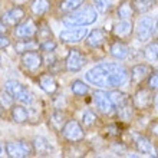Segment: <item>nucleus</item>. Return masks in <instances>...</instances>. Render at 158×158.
Here are the masks:
<instances>
[{"label":"nucleus","mask_w":158,"mask_h":158,"mask_svg":"<svg viewBox=\"0 0 158 158\" xmlns=\"http://www.w3.org/2000/svg\"><path fill=\"white\" fill-rule=\"evenodd\" d=\"M109 53L112 55L115 59L124 60V59L128 58V55H129V48L125 45L124 42L115 40L114 43H111V48H109Z\"/></svg>","instance_id":"nucleus-22"},{"label":"nucleus","mask_w":158,"mask_h":158,"mask_svg":"<svg viewBox=\"0 0 158 158\" xmlns=\"http://www.w3.org/2000/svg\"><path fill=\"white\" fill-rule=\"evenodd\" d=\"M36 30H38V23L35 22V19L27 17V19H23L20 23H17L15 26V36L17 39L35 38Z\"/></svg>","instance_id":"nucleus-9"},{"label":"nucleus","mask_w":158,"mask_h":158,"mask_svg":"<svg viewBox=\"0 0 158 158\" xmlns=\"http://www.w3.org/2000/svg\"><path fill=\"white\" fill-rule=\"evenodd\" d=\"M134 32V25L131 19H125V20H119L117 25L114 26V35L118 39H128Z\"/></svg>","instance_id":"nucleus-16"},{"label":"nucleus","mask_w":158,"mask_h":158,"mask_svg":"<svg viewBox=\"0 0 158 158\" xmlns=\"http://www.w3.org/2000/svg\"><path fill=\"white\" fill-rule=\"evenodd\" d=\"M0 154H2V145H0Z\"/></svg>","instance_id":"nucleus-40"},{"label":"nucleus","mask_w":158,"mask_h":158,"mask_svg":"<svg viewBox=\"0 0 158 158\" xmlns=\"http://www.w3.org/2000/svg\"><path fill=\"white\" fill-rule=\"evenodd\" d=\"M144 56L148 62H157L158 59V43L157 40L151 42L148 45L145 46V49H144Z\"/></svg>","instance_id":"nucleus-29"},{"label":"nucleus","mask_w":158,"mask_h":158,"mask_svg":"<svg viewBox=\"0 0 158 158\" xmlns=\"http://www.w3.org/2000/svg\"><path fill=\"white\" fill-rule=\"evenodd\" d=\"M39 86L49 95H53L55 92L59 89L58 81L52 73H42L39 76Z\"/></svg>","instance_id":"nucleus-17"},{"label":"nucleus","mask_w":158,"mask_h":158,"mask_svg":"<svg viewBox=\"0 0 158 158\" xmlns=\"http://www.w3.org/2000/svg\"><path fill=\"white\" fill-rule=\"evenodd\" d=\"M50 6H52L50 0H32L30 2V12L33 16H45L50 10Z\"/></svg>","instance_id":"nucleus-21"},{"label":"nucleus","mask_w":158,"mask_h":158,"mask_svg":"<svg viewBox=\"0 0 158 158\" xmlns=\"http://www.w3.org/2000/svg\"><path fill=\"white\" fill-rule=\"evenodd\" d=\"M6 29H7V27H6V26L2 23V20H0V33H4V32H6Z\"/></svg>","instance_id":"nucleus-39"},{"label":"nucleus","mask_w":158,"mask_h":158,"mask_svg":"<svg viewBox=\"0 0 158 158\" xmlns=\"http://www.w3.org/2000/svg\"><path fill=\"white\" fill-rule=\"evenodd\" d=\"M65 122H66V115L63 112H60V111H55L49 118V125L55 131H60L62 127L65 125Z\"/></svg>","instance_id":"nucleus-27"},{"label":"nucleus","mask_w":158,"mask_h":158,"mask_svg":"<svg viewBox=\"0 0 158 158\" xmlns=\"http://www.w3.org/2000/svg\"><path fill=\"white\" fill-rule=\"evenodd\" d=\"M88 35V27L85 26H73L69 27L66 30H62L59 33V39L65 43H79L85 39V36Z\"/></svg>","instance_id":"nucleus-11"},{"label":"nucleus","mask_w":158,"mask_h":158,"mask_svg":"<svg viewBox=\"0 0 158 158\" xmlns=\"http://www.w3.org/2000/svg\"><path fill=\"white\" fill-rule=\"evenodd\" d=\"M56 48H58V43H56L53 39H48V40L40 42V43H39V49H42L43 52H46V53L53 52Z\"/></svg>","instance_id":"nucleus-35"},{"label":"nucleus","mask_w":158,"mask_h":158,"mask_svg":"<svg viewBox=\"0 0 158 158\" xmlns=\"http://www.w3.org/2000/svg\"><path fill=\"white\" fill-rule=\"evenodd\" d=\"M92 3H94V7L96 9V12L106 13L112 7L114 0H92Z\"/></svg>","instance_id":"nucleus-32"},{"label":"nucleus","mask_w":158,"mask_h":158,"mask_svg":"<svg viewBox=\"0 0 158 158\" xmlns=\"http://www.w3.org/2000/svg\"><path fill=\"white\" fill-rule=\"evenodd\" d=\"M131 3L134 6L135 13H147L150 12L151 9H154L155 0H131Z\"/></svg>","instance_id":"nucleus-26"},{"label":"nucleus","mask_w":158,"mask_h":158,"mask_svg":"<svg viewBox=\"0 0 158 158\" xmlns=\"http://www.w3.org/2000/svg\"><path fill=\"white\" fill-rule=\"evenodd\" d=\"M152 101H154V98H152V92H151V89H138L137 92H135V95H134L132 98V105L134 108L137 109H148L152 105Z\"/></svg>","instance_id":"nucleus-13"},{"label":"nucleus","mask_w":158,"mask_h":158,"mask_svg":"<svg viewBox=\"0 0 158 158\" xmlns=\"http://www.w3.org/2000/svg\"><path fill=\"white\" fill-rule=\"evenodd\" d=\"M94 104L102 114L105 115H112L115 112V105H114L111 96L105 91H96L94 94Z\"/></svg>","instance_id":"nucleus-10"},{"label":"nucleus","mask_w":158,"mask_h":158,"mask_svg":"<svg viewBox=\"0 0 158 158\" xmlns=\"http://www.w3.org/2000/svg\"><path fill=\"white\" fill-rule=\"evenodd\" d=\"M20 62L25 71L30 72V73H36L43 65V56L38 50H27L25 53H22Z\"/></svg>","instance_id":"nucleus-7"},{"label":"nucleus","mask_w":158,"mask_h":158,"mask_svg":"<svg viewBox=\"0 0 158 158\" xmlns=\"http://www.w3.org/2000/svg\"><path fill=\"white\" fill-rule=\"evenodd\" d=\"M134 15H135V10H134V6H132V3H131V0H124V2H121V4L117 9V16L119 17L121 20L132 19Z\"/></svg>","instance_id":"nucleus-25"},{"label":"nucleus","mask_w":158,"mask_h":158,"mask_svg":"<svg viewBox=\"0 0 158 158\" xmlns=\"http://www.w3.org/2000/svg\"><path fill=\"white\" fill-rule=\"evenodd\" d=\"M106 39H108V33L104 29H94L85 36L86 45L89 48H94V49H101L105 45Z\"/></svg>","instance_id":"nucleus-14"},{"label":"nucleus","mask_w":158,"mask_h":158,"mask_svg":"<svg viewBox=\"0 0 158 158\" xmlns=\"http://www.w3.org/2000/svg\"><path fill=\"white\" fill-rule=\"evenodd\" d=\"M6 152L12 158H27L32 157L33 152V145L25 139H17V141H10L6 144Z\"/></svg>","instance_id":"nucleus-4"},{"label":"nucleus","mask_w":158,"mask_h":158,"mask_svg":"<svg viewBox=\"0 0 158 158\" xmlns=\"http://www.w3.org/2000/svg\"><path fill=\"white\" fill-rule=\"evenodd\" d=\"M86 65V58L85 55L81 52L79 49H71L68 53L66 59H65V69L68 72H79L83 66Z\"/></svg>","instance_id":"nucleus-8"},{"label":"nucleus","mask_w":158,"mask_h":158,"mask_svg":"<svg viewBox=\"0 0 158 158\" xmlns=\"http://www.w3.org/2000/svg\"><path fill=\"white\" fill-rule=\"evenodd\" d=\"M134 109L135 108H134L131 99L125 101V102H122V104H119V105L115 106V111H117V114H118V118H119L121 121H124V122H128V121L132 119Z\"/></svg>","instance_id":"nucleus-20"},{"label":"nucleus","mask_w":158,"mask_h":158,"mask_svg":"<svg viewBox=\"0 0 158 158\" xmlns=\"http://www.w3.org/2000/svg\"><path fill=\"white\" fill-rule=\"evenodd\" d=\"M85 0H62L59 3V10L62 13H71L76 9H79L83 4Z\"/></svg>","instance_id":"nucleus-28"},{"label":"nucleus","mask_w":158,"mask_h":158,"mask_svg":"<svg viewBox=\"0 0 158 158\" xmlns=\"http://www.w3.org/2000/svg\"><path fill=\"white\" fill-rule=\"evenodd\" d=\"M147 79H148V89H151V91H157V86H158V75H157V72H151Z\"/></svg>","instance_id":"nucleus-37"},{"label":"nucleus","mask_w":158,"mask_h":158,"mask_svg":"<svg viewBox=\"0 0 158 158\" xmlns=\"http://www.w3.org/2000/svg\"><path fill=\"white\" fill-rule=\"evenodd\" d=\"M15 50L20 55L27 52V50H39V42L33 38L19 39V40L15 43Z\"/></svg>","instance_id":"nucleus-23"},{"label":"nucleus","mask_w":158,"mask_h":158,"mask_svg":"<svg viewBox=\"0 0 158 158\" xmlns=\"http://www.w3.org/2000/svg\"><path fill=\"white\" fill-rule=\"evenodd\" d=\"M86 81L101 89H118L129 79V72L121 63L104 62L86 72Z\"/></svg>","instance_id":"nucleus-1"},{"label":"nucleus","mask_w":158,"mask_h":158,"mask_svg":"<svg viewBox=\"0 0 158 158\" xmlns=\"http://www.w3.org/2000/svg\"><path fill=\"white\" fill-rule=\"evenodd\" d=\"M71 91L75 96H85L88 92H89V86H88L83 81L76 79V81H73V82L71 83Z\"/></svg>","instance_id":"nucleus-30"},{"label":"nucleus","mask_w":158,"mask_h":158,"mask_svg":"<svg viewBox=\"0 0 158 158\" xmlns=\"http://www.w3.org/2000/svg\"><path fill=\"white\" fill-rule=\"evenodd\" d=\"M4 91L7 92L13 99L20 102V104H25V105L33 104V95H32V92L25 85L17 82V81H7V82L4 83Z\"/></svg>","instance_id":"nucleus-3"},{"label":"nucleus","mask_w":158,"mask_h":158,"mask_svg":"<svg viewBox=\"0 0 158 158\" xmlns=\"http://www.w3.org/2000/svg\"><path fill=\"white\" fill-rule=\"evenodd\" d=\"M96 121H98V118L92 111H85V114L82 115V125L85 128H92L96 124Z\"/></svg>","instance_id":"nucleus-33"},{"label":"nucleus","mask_w":158,"mask_h":158,"mask_svg":"<svg viewBox=\"0 0 158 158\" xmlns=\"http://www.w3.org/2000/svg\"><path fill=\"white\" fill-rule=\"evenodd\" d=\"M13 104H15V99L9 95L7 92H6V91L0 92V105H2L3 108H6V106H9V108H10Z\"/></svg>","instance_id":"nucleus-36"},{"label":"nucleus","mask_w":158,"mask_h":158,"mask_svg":"<svg viewBox=\"0 0 158 158\" xmlns=\"http://www.w3.org/2000/svg\"><path fill=\"white\" fill-rule=\"evenodd\" d=\"M36 40L40 43V42H45L48 39H53V35H52V30L48 25H42V26H38V30H36Z\"/></svg>","instance_id":"nucleus-31"},{"label":"nucleus","mask_w":158,"mask_h":158,"mask_svg":"<svg viewBox=\"0 0 158 158\" xmlns=\"http://www.w3.org/2000/svg\"><path fill=\"white\" fill-rule=\"evenodd\" d=\"M26 17V12L22 6H15V7L9 9L2 15V23L6 27H15L17 23H20Z\"/></svg>","instance_id":"nucleus-12"},{"label":"nucleus","mask_w":158,"mask_h":158,"mask_svg":"<svg viewBox=\"0 0 158 158\" xmlns=\"http://www.w3.org/2000/svg\"><path fill=\"white\" fill-rule=\"evenodd\" d=\"M33 152H36L40 157H48L52 152V147H50V142L43 137H38L35 138L33 141Z\"/></svg>","instance_id":"nucleus-24"},{"label":"nucleus","mask_w":158,"mask_h":158,"mask_svg":"<svg viewBox=\"0 0 158 158\" xmlns=\"http://www.w3.org/2000/svg\"><path fill=\"white\" fill-rule=\"evenodd\" d=\"M98 19V12L94 6H85L68 13L66 16L62 19L63 25L66 27H73V26H89L95 23Z\"/></svg>","instance_id":"nucleus-2"},{"label":"nucleus","mask_w":158,"mask_h":158,"mask_svg":"<svg viewBox=\"0 0 158 158\" xmlns=\"http://www.w3.org/2000/svg\"><path fill=\"white\" fill-rule=\"evenodd\" d=\"M152 69H151L150 65H145V63H138L135 66H132L131 69V73H129V78H131V82L134 85H139L148 78Z\"/></svg>","instance_id":"nucleus-15"},{"label":"nucleus","mask_w":158,"mask_h":158,"mask_svg":"<svg viewBox=\"0 0 158 158\" xmlns=\"http://www.w3.org/2000/svg\"><path fill=\"white\" fill-rule=\"evenodd\" d=\"M135 147L142 154H147L150 157H157V150H155L154 144L144 135H135Z\"/></svg>","instance_id":"nucleus-18"},{"label":"nucleus","mask_w":158,"mask_h":158,"mask_svg":"<svg viewBox=\"0 0 158 158\" xmlns=\"http://www.w3.org/2000/svg\"><path fill=\"white\" fill-rule=\"evenodd\" d=\"M157 33V20L152 17H142L137 25V39L139 42L150 40Z\"/></svg>","instance_id":"nucleus-6"},{"label":"nucleus","mask_w":158,"mask_h":158,"mask_svg":"<svg viewBox=\"0 0 158 158\" xmlns=\"http://www.w3.org/2000/svg\"><path fill=\"white\" fill-rule=\"evenodd\" d=\"M10 45V39L9 36H6L4 33H0V49H4Z\"/></svg>","instance_id":"nucleus-38"},{"label":"nucleus","mask_w":158,"mask_h":158,"mask_svg":"<svg viewBox=\"0 0 158 158\" xmlns=\"http://www.w3.org/2000/svg\"><path fill=\"white\" fill-rule=\"evenodd\" d=\"M0 65H2V58H0Z\"/></svg>","instance_id":"nucleus-41"},{"label":"nucleus","mask_w":158,"mask_h":158,"mask_svg":"<svg viewBox=\"0 0 158 158\" xmlns=\"http://www.w3.org/2000/svg\"><path fill=\"white\" fill-rule=\"evenodd\" d=\"M10 115H12L13 122H16V124H25L29 121V111L23 105L13 104L10 106Z\"/></svg>","instance_id":"nucleus-19"},{"label":"nucleus","mask_w":158,"mask_h":158,"mask_svg":"<svg viewBox=\"0 0 158 158\" xmlns=\"http://www.w3.org/2000/svg\"><path fill=\"white\" fill-rule=\"evenodd\" d=\"M109 96H111V99H112L114 105L117 106V105L122 104V102H125V101L131 99L127 94H124V92H118V91H112L111 94H109Z\"/></svg>","instance_id":"nucleus-34"},{"label":"nucleus","mask_w":158,"mask_h":158,"mask_svg":"<svg viewBox=\"0 0 158 158\" xmlns=\"http://www.w3.org/2000/svg\"><path fill=\"white\" fill-rule=\"evenodd\" d=\"M60 132H62V137L65 138L68 142H72V144L81 142L83 138H85V129H83L82 125L75 119L66 121L65 125L62 127V129H60Z\"/></svg>","instance_id":"nucleus-5"}]
</instances>
